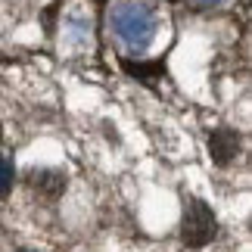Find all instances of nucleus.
<instances>
[{
    "mask_svg": "<svg viewBox=\"0 0 252 252\" xmlns=\"http://www.w3.org/2000/svg\"><path fill=\"white\" fill-rule=\"evenodd\" d=\"M9 190H13V165H9V159L0 156V199H3Z\"/></svg>",
    "mask_w": 252,
    "mask_h": 252,
    "instance_id": "obj_6",
    "label": "nucleus"
},
{
    "mask_svg": "<svg viewBox=\"0 0 252 252\" xmlns=\"http://www.w3.org/2000/svg\"><path fill=\"white\" fill-rule=\"evenodd\" d=\"M112 32L128 50H147L153 34H156V19L143 3H122L112 13Z\"/></svg>",
    "mask_w": 252,
    "mask_h": 252,
    "instance_id": "obj_1",
    "label": "nucleus"
},
{
    "mask_svg": "<svg viewBox=\"0 0 252 252\" xmlns=\"http://www.w3.org/2000/svg\"><path fill=\"white\" fill-rule=\"evenodd\" d=\"M218 221L212 215V209L202 199H187L184 206V221H181V237L190 249H202L206 243L215 240Z\"/></svg>",
    "mask_w": 252,
    "mask_h": 252,
    "instance_id": "obj_2",
    "label": "nucleus"
},
{
    "mask_svg": "<svg viewBox=\"0 0 252 252\" xmlns=\"http://www.w3.org/2000/svg\"><path fill=\"white\" fill-rule=\"evenodd\" d=\"M32 187L37 193H44L47 199H56L65 190V178H63L60 171H50V168H47V171H34L32 174Z\"/></svg>",
    "mask_w": 252,
    "mask_h": 252,
    "instance_id": "obj_4",
    "label": "nucleus"
},
{
    "mask_svg": "<svg viewBox=\"0 0 252 252\" xmlns=\"http://www.w3.org/2000/svg\"><path fill=\"white\" fill-rule=\"evenodd\" d=\"M190 3L196 6V9H212V6H221L224 0H190Z\"/></svg>",
    "mask_w": 252,
    "mask_h": 252,
    "instance_id": "obj_7",
    "label": "nucleus"
},
{
    "mask_svg": "<svg viewBox=\"0 0 252 252\" xmlns=\"http://www.w3.org/2000/svg\"><path fill=\"white\" fill-rule=\"evenodd\" d=\"M209 153L215 159V165H230L240 153V134L230 128H218L209 134Z\"/></svg>",
    "mask_w": 252,
    "mask_h": 252,
    "instance_id": "obj_3",
    "label": "nucleus"
},
{
    "mask_svg": "<svg viewBox=\"0 0 252 252\" xmlns=\"http://www.w3.org/2000/svg\"><path fill=\"white\" fill-rule=\"evenodd\" d=\"M122 69L128 72V75H134V78H143L147 84H153L159 75H165V63H162V60H156V63H134V60H125Z\"/></svg>",
    "mask_w": 252,
    "mask_h": 252,
    "instance_id": "obj_5",
    "label": "nucleus"
},
{
    "mask_svg": "<svg viewBox=\"0 0 252 252\" xmlns=\"http://www.w3.org/2000/svg\"><path fill=\"white\" fill-rule=\"evenodd\" d=\"M96 3H106V0H96Z\"/></svg>",
    "mask_w": 252,
    "mask_h": 252,
    "instance_id": "obj_8",
    "label": "nucleus"
}]
</instances>
